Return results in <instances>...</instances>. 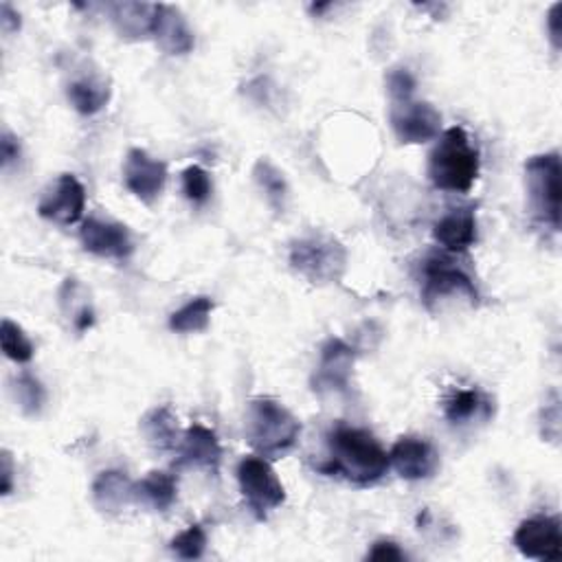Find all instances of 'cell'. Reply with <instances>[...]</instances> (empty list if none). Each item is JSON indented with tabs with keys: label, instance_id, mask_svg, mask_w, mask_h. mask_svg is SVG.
Masks as SVG:
<instances>
[{
	"label": "cell",
	"instance_id": "cell-16",
	"mask_svg": "<svg viewBox=\"0 0 562 562\" xmlns=\"http://www.w3.org/2000/svg\"><path fill=\"white\" fill-rule=\"evenodd\" d=\"M159 8L154 3H112L108 12L112 27L124 40H146L154 36Z\"/></svg>",
	"mask_w": 562,
	"mask_h": 562
},
{
	"label": "cell",
	"instance_id": "cell-14",
	"mask_svg": "<svg viewBox=\"0 0 562 562\" xmlns=\"http://www.w3.org/2000/svg\"><path fill=\"white\" fill-rule=\"evenodd\" d=\"M389 464L407 482H420L435 475L439 469V455L426 439L402 437L394 444L389 453Z\"/></svg>",
	"mask_w": 562,
	"mask_h": 562
},
{
	"label": "cell",
	"instance_id": "cell-8",
	"mask_svg": "<svg viewBox=\"0 0 562 562\" xmlns=\"http://www.w3.org/2000/svg\"><path fill=\"white\" fill-rule=\"evenodd\" d=\"M357 363V350L341 341V339H329L321 348V361L312 376V389L319 396L325 394H344L350 387L352 372Z\"/></svg>",
	"mask_w": 562,
	"mask_h": 562
},
{
	"label": "cell",
	"instance_id": "cell-35",
	"mask_svg": "<svg viewBox=\"0 0 562 562\" xmlns=\"http://www.w3.org/2000/svg\"><path fill=\"white\" fill-rule=\"evenodd\" d=\"M0 462H3V471H0V479H3V484H0V492H3V497H10L12 490H14V462H12V455L8 451H3V458H0Z\"/></svg>",
	"mask_w": 562,
	"mask_h": 562
},
{
	"label": "cell",
	"instance_id": "cell-3",
	"mask_svg": "<svg viewBox=\"0 0 562 562\" xmlns=\"http://www.w3.org/2000/svg\"><path fill=\"white\" fill-rule=\"evenodd\" d=\"M301 435V422L277 400L258 398L249 407L247 439L264 458H279L292 451Z\"/></svg>",
	"mask_w": 562,
	"mask_h": 562
},
{
	"label": "cell",
	"instance_id": "cell-37",
	"mask_svg": "<svg viewBox=\"0 0 562 562\" xmlns=\"http://www.w3.org/2000/svg\"><path fill=\"white\" fill-rule=\"evenodd\" d=\"M558 420H560V409H558V400L553 404H545V430L542 435H547L549 430V439H555L558 437Z\"/></svg>",
	"mask_w": 562,
	"mask_h": 562
},
{
	"label": "cell",
	"instance_id": "cell-24",
	"mask_svg": "<svg viewBox=\"0 0 562 562\" xmlns=\"http://www.w3.org/2000/svg\"><path fill=\"white\" fill-rule=\"evenodd\" d=\"M141 428L148 437L150 444H154L161 451H170V448L176 446V437H178V428H176V417L172 413L170 407H161V409H152L143 422Z\"/></svg>",
	"mask_w": 562,
	"mask_h": 562
},
{
	"label": "cell",
	"instance_id": "cell-13",
	"mask_svg": "<svg viewBox=\"0 0 562 562\" xmlns=\"http://www.w3.org/2000/svg\"><path fill=\"white\" fill-rule=\"evenodd\" d=\"M124 180H126V187L141 202L152 204L161 196L167 183V165L159 159H152L146 150L133 148L126 157Z\"/></svg>",
	"mask_w": 562,
	"mask_h": 562
},
{
	"label": "cell",
	"instance_id": "cell-21",
	"mask_svg": "<svg viewBox=\"0 0 562 562\" xmlns=\"http://www.w3.org/2000/svg\"><path fill=\"white\" fill-rule=\"evenodd\" d=\"M60 305L64 310V314L71 319L73 327L77 332H86L92 327L95 323V310L88 301V295L84 292L82 284L77 279H66L62 284V290H60Z\"/></svg>",
	"mask_w": 562,
	"mask_h": 562
},
{
	"label": "cell",
	"instance_id": "cell-9",
	"mask_svg": "<svg viewBox=\"0 0 562 562\" xmlns=\"http://www.w3.org/2000/svg\"><path fill=\"white\" fill-rule=\"evenodd\" d=\"M391 128L400 143L422 146L439 137L441 115L426 101H402L391 108Z\"/></svg>",
	"mask_w": 562,
	"mask_h": 562
},
{
	"label": "cell",
	"instance_id": "cell-28",
	"mask_svg": "<svg viewBox=\"0 0 562 562\" xmlns=\"http://www.w3.org/2000/svg\"><path fill=\"white\" fill-rule=\"evenodd\" d=\"M16 400L21 404V409L27 413V415H38L42 409H45V402H47V389L45 385L32 374V372H23L18 378H16Z\"/></svg>",
	"mask_w": 562,
	"mask_h": 562
},
{
	"label": "cell",
	"instance_id": "cell-1",
	"mask_svg": "<svg viewBox=\"0 0 562 562\" xmlns=\"http://www.w3.org/2000/svg\"><path fill=\"white\" fill-rule=\"evenodd\" d=\"M329 460L319 466L323 475H339L357 486H374L389 471V453L365 428L339 424L327 435Z\"/></svg>",
	"mask_w": 562,
	"mask_h": 562
},
{
	"label": "cell",
	"instance_id": "cell-31",
	"mask_svg": "<svg viewBox=\"0 0 562 562\" xmlns=\"http://www.w3.org/2000/svg\"><path fill=\"white\" fill-rule=\"evenodd\" d=\"M387 90H389L394 103L409 101L415 90V77L411 75L409 68H394L387 75Z\"/></svg>",
	"mask_w": 562,
	"mask_h": 562
},
{
	"label": "cell",
	"instance_id": "cell-29",
	"mask_svg": "<svg viewBox=\"0 0 562 562\" xmlns=\"http://www.w3.org/2000/svg\"><path fill=\"white\" fill-rule=\"evenodd\" d=\"M170 547L183 560H198L207 549V534H204L202 525H198V523L189 525L185 532H180L172 540Z\"/></svg>",
	"mask_w": 562,
	"mask_h": 562
},
{
	"label": "cell",
	"instance_id": "cell-26",
	"mask_svg": "<svg viewBox=\"0 0 562 562\" xmlns=\"http://www.w3.org/2000/svg\"><path fill=\"white\" fill-rule=\"evenodd\" d=\"M253 176L258 180V185L264 189L268 204L277 211L284 213L286 209V198H288V185L284 174L266 159H260L253 167Z\"/></svg>",
	"mask_w": 562,
	"mask_h": 562
},
{
	"label": "cell",
	"instance_id": "cell-20",
	"mask_svg": "<svg viewBox=\"0 0 562 562\" xmlns=\"http://www.w3.org/2000/svg\"><path fill=\"white\" fill-rule=\"evenodd\" d=\"M66 97L79 115L90 117L105 108V103L110 101V88L103 79L82 77V79H75L68 84Z\"/></svg>",
	"mask_w": 562,
	"mask_h": 562
},
{
	"label": "cell",
	"instance_id": "cell-23",
	"mask_svg": "<svg viewBox=\"0 0 562 562\" xmlns=\"http://www.w3.org/2000/svg\"><path fill=\"white\" fill-rule=\"evenodd\" d=\"M178 495V484L174 475L167 473H150L146 479L137 484V497L146 499L154 510L165 512L174 505Z\"/></svg>",
	"mask_w": 562,
	"mask_h": 562
},
{
	"label": "cell",
	"instance_id": "cell-4",
	"mask_svg": "<svg viewBox=\"0 0 562 562\" xmlns=\"http://www.w3.org/2000/svg\"><path fill=\"white\" fill-rule=\"evenodd\" d=\"M290 266L314 286L339 282L348 268V249L332 236H308L290 247Z\"/></svg>",
	"mask_w": 562,
	"mask_h": 562
},
{
	"label": "cell",
	"instance_id": "cell-5",
	"mask_svg": "<svg viewBox=\"0 0 562 562\" xmlns=\"http://www.w3.org/2000/svg\"><path fill=\"white\" fill-rule=\"evenodd\" d=\"M560 176L562 170L558 152L538 154L525 163V185L532 213L551 232L560 229Z\"/></svg>",
	"mask_w": 562,
	"mask_h": 562
},
{
	"label": "cell",
	"instance_id": "cell-2",
	"mask_svg": "<svg viewBox=\"0 0 562 562\" xmlns=\"http://www.w3.org/2000/svg\"><path fill=\"white\" fill-rule=\"evenodd\" d=\"M428 176L441 191L469 193L479 178V150L464 128H448L428 157Z\"/></svg>",
	"mask_w": 562,
	"mask_h": 562
},
{
	"label": "cell",
	"instance_id": "cell-19",
	"mask_svg": "<svg viewBox=\"0 0 562 562\" xmlns=\"http://www.w3.org/2000/svg\"><path fill=\"white\" fill-rule=\"evenodd\" d=\"M95 505L105 514H120L137 499V486L120 471H105L92 484Z\"/></svg>",
	"mask_w": 562,
	"mask_h": 562
},
{
	"label": "cell",
	"instance_id": "cell-27",
	"mask_svg": "<svg viewBox=\"0 0 562 562\" xmlns=\"http://www.w3.org/2000/svg\"><path fill=\"white\" fill-rule=\"evenodd\" d=\"M0 346H3L5 357L14 363H29L36 352L25 329L12 319H5L3 327H0Z\"/></svg>",
	"mask_w": 562,
	"mask_h": 562
},
{
	"label": "cell",
	"instance_id": "cell-25",
	"mask_svg": "<svg viewBox=\"0 0 562 562\" xmlns=\"http://www.w3.org/2000/svg\"><path fill=\"white\" fill-rule=\"evenodd\" d=\"M213 312V301L209 297H196L170 316V327L178 334L204 332Z\"/></svg>",
	"mask_w": 562,
	"mask_h": 562
},
{
	"label": "cell",
	"instance_id": "cell-10",
	"mask_svg": "<svg viewBox=\"0 0 562 562\" xmlns=\"http://www.w3.org/2000/svg\"><path fill=\"white\" fill-rule=\"evenodd\" d=\"M79 240L88 253L108 260H126L135 251V242L128 227L101 217H88L82 224Z\"/></svg>",
	"mask_w": 562,
	"mask_h": 562
},
{
	"label": "cell",
	"instance_id": "cell-30",
	"mask_svg": "<svg viewBox=\"0 0 562 562\" xmlns=\"http://www.w3.org/2000/svg\"><path fill=\"white\" fill-rule=\"evenodd\" d=\"M211 176L200 165H189L183 172V191L193 204H204L211 196Z\"/></svg>",
	"mask_w": 562,
	"mask_h": 562
},
{
	"label": "cell",
	"instance_id": "cell-36",
	"mask_svg": "<svg viewBox=\"0 0 562 562\" xmlns=\"http://www.w3.org/2000/svg\"><path fill=\"white\" fill-rule=\"evenodd\" d=\"M0 25H3V29L8 34H14L21 29V14L14 12V8L10 3L0 5Z\"/></svg>",
	"mask_w": 562,
	"mask_h": 562
},
{
	"label": "cell",
	"instance_id": "cell-18",
	"mask_svg": "<svg viewBox=\"0 0 562 562\" xmlns=\"http://www.w3.org/2000/svg\"><path fill=\"white\" fill-rule=\"evenodd\" d=\"M154 40L159 49L165 51L167 55H187L196 45L193 32L189 29L187 18L180 14L178 8H172V5L159 8Z\"/></svg>",
	"mask_w": 562,
	"mask_h": 562
},
{
	"label": "cell",
	"instance_id": "cell-7",
	"mask_svg": "<svg viewBox=\"0 0 562 562\" xmlns=\"http://www.w3.org/2000/svg\"><path fill=\"white\" fill-rule=\"evenodd\" d=\"M422 301L428 310H435L446 297H464L473 305L479 299L475 282L451 260L428 258L422 266Z\"/></svg>",
	"mask_w": 562,
	"mask_h": 562
},
{
	"label": "cell",
	"instance_id": "cell-11",
	"mask_svg": "<svg viewBox=\"0 0 562 562\" xmlns=\"http://www.w3.org/2000/svg\"><path fill=\"white\" fill-rule=\"evenodd\" d=\"M86 209V189L73 174H62L42 196L38 211L45 220L55 224H71L79 222Z\"/></svg>",
	"mask_w": 562,
	"mask_h": 562
},
{
	"label": "cell",
	"instance_id": "cell-17",
	"mask_svg": "<svg viewBox=\"0 0 562 562\" xmlns=\"http://www.w3.org/2000/svg\"><path fill=\"white\" fill-rule=\"evenodd\" d=\"M435 242L451 251V253H464L469 251L477 240V217L475 209H455L446 213L433 229Z\"/></svg>",
	"mask_w": 562,
	"mask_h": 562
},
{
	"label": "cell",
	"instance_id": "cell-33",
	"mask_svg": "<svg viewBox=\"0 0 562 562\" xmlns=\"http://www.w3.org/2000/svg\"><path fill=\"white\" fill-rule=\"evenodd\" d=\"M547 32L555 51L562 49V3H555L547 14Z\"/></svg>",
	"mask_w": 562,
	"mask_h": 562
},
{
	"label": "cell",
	"instance_id": "cell-6",
	"mask_svg": "<svg viewBox=\"0 0 562 562\" xmlns=\"http://www.w3.org/2000/svg\"><path fill=\"white\" fill-rule=\"evenodd\" d=\"M238 484L247 505L260 521H264L286 501V490L279 477L275 475L273 466L262 458H245L240 462Z\"/></svg>",
	"mask_w": 562,
	"mask_h": 562
},
{
	"label": "cell",
	"instance_id": "cell-32",
	"mask_svg": "<svg viewBox=\"0 0 562 562\" xmlns=\"http://www.w3.org/2000/svg\"><path fill=\"white\" fill-rule=\"evenodd\" d=\"M367 560L400 562V560H407V553L394 540H378V542H374L372 551L367 553Z\"/></svg>",
	"mask_w": 562,
	"mask_h": 562
},
{
	"label": "cell",
	"instance_id": "cell-12",
	"mask_svg": "<svg viewBox=\"0 0 562 562\" xmlns=\"http://www.w3.org/2000/svg\"><path fill=\"white\" fill-rule=\"evenodd\" d=\"M516 549L534 560H558L562 555V527L555 516L523 521L514 534Z\"/></svg>",
	"mask_w": 562,
	"mask_h": 562
},
{
	"label": "cell",
	"instance_id": "cell-34",
	"mask_svg": "<svg viewBox=\"0 0 562 562\" xmlns=\"http://www.w3.org/2000/svg\"><path fill=\"white\" fill-rule=\"evenodd\" d=\"M0 154H3V167H10L14 161L21 159V143L14 135L5 133L0 141Z\"/></svg>",
	"mask_w": 562,
	"mask_h": 562
},
{
	"label": "cell",
	"instance_id": "cell-15",
	"mask_svg": "<svg viewBox=\"0 0 562 562\" xmlns=\"http://www.w3.org/2000/svg\"><path fill=\"white\" fill-rule=\"evenodd\" d=\"M220 462H222V446L217 435L202 424L189 426L178 444V466L200 469L215 475L220 469Z\"/></svg>",
	"mask_w": 562,
	"mask_h": 562
},
{
	"label": "cell",
	"instance_id": "cell-22",
	"mask_svg": "<svg viewBox=\"0 0 562 562\" xmlns=\"http://www.w3.org/2000/svg\"><path fill=\"white\" fill-rule=\"evenodd\" d=\"M490 402L477 389H460L444 404V415L451 424H466L477 415H488Z\"/></svg>",
	"mask_w": 562,
	"mask_h": 562
}]
</instances>
